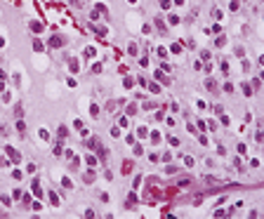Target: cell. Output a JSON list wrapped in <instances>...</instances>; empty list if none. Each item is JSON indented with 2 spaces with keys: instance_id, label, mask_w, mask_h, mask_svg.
I'll use <instances>...</instances> for the list:
<instances>
[{
  "instance_id": "1",
  "label": "cell",
  "mask_w": 264,
  "mask_h": 219,
  "mask_svg": "<svg viewBox=\"0 0 264 219\" xmlns=\"http://www.w3.org/2000/svg\"><path fill=\"white\" fill-rule=\"evenodd\" d=\"M50 45H52V47H61V45H64V38H61V35H54V38L50 40Z\"/></svg>"
},
{
  "instance_id": "2",
  "label": "cell",
  "mask_w": 264,
  "mask_h": 219,
  "mask_svg": "<svg viewBox=\"0 0 264 219\" xmlns=\"http://www.w3.org/2000/svg\"><path fill=\"white\" fill-rule=\"evenodd\" d=\"M33 193H36V196H43V189H40L38 181H33Z\"/></svg>"
},
{
  "instance_id": "3",
  "label": "cell",
  "mask_w": 264,
  "mask_h": 219,
  "mask_svg": "<svg viewBox=\"0 0 264 219\" xmlns=\"http://www.w3.org/2000/svg\"><path fill=\"white\" fill-rule=\"evenodd\" d=\"M7 153H10V158H12V160H19V153H17L14 149H7Z\"/></svg>"
}]
</instances>
